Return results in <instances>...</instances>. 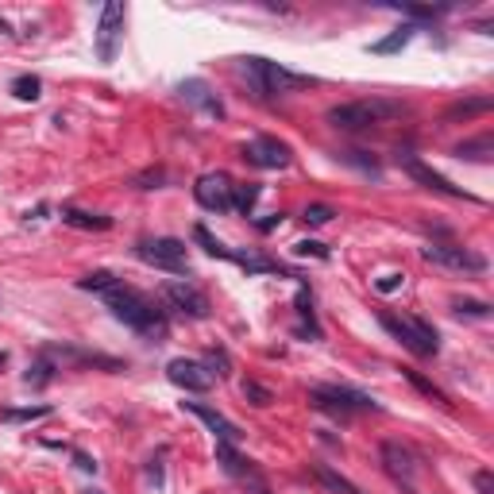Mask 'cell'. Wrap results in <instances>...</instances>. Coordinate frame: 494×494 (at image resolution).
I'll use <instances>...</instances> for the list:
<instances>
[{
  "label": "cell",
  "mask_w": 494,
  "mask_h": 494,
  "mask_svg": "<svg viewBox=\"0 0 494 494\" xmlns=\"http://www.w3.org/2000/svg\"><path fill=\"white\" fill-rule=\"evenodd\" d=\"M101 298H104V306L112 309V317H116L120 325L135 328L139 336H155V340H162V336L170 332L167 313L155 306V301L147 298V294H139L135 286H124V282H116L112 290H104Z\"/></svg>",
  "instance_id": "6da1fadb"
},
{
  "label": "cell",
  "mask_w": 494,
  "mask_h": 494,
  "mask_svg": "<svg viewBox=\"0 0 494 494\" xmlns=\"http://www.w3.org/2000/svg\"><path fill=\"white\" fill-rule=\"evenodd\" d=\"M236 70H240V78L247 81V89H251L255 97H263V101H270V97H290V93H301V89L317 85V78L294 73V70H286V66L263 59V54H247V59L236 62Z\"/></svg>",
  "instance_id": "7a4b0ae2"
},
{
  "label": "cell",
  "mask_w": 494,
  "mask_h": 494,
  "mask_svg": "<svg viewBox=\"0 0 494 494\" xmlns=\"http://www.w3.org/2000/svg\"><path fill=\"white\" fill-rule=\"evenodd\" d=\"M398 116H406V104L390 101V97H367V101H351V104H332L325 112V120L340 131H367L375 124L398 120Z\"/></svg>",
  "instance_id": "3957f363"
},
{
  "label": "cell",
  "mask_w": 494,
  "mask_h": 494,
  "mask_svg": "<svg viewBox=\"0 0 494 494\" xmlns=\"http://www.w3.org/2000/svg\"><path fill=\"white\" fill-rule=\"evenodd\" d=\"M378 325H382L386 332L402 344V348H409L414 356H421V359H429V356L440 351V336H436V328L429 325V320H421V317H394V313H378Z\"/></svg>",
  "instance_id": "277c9868"
},
{
  "label": "cell",
  "mask_w": 494,
  "mask_h": 494,
  "mask_svg": "<svg viewBox=\"0 0 494 494\" xmlns=\"http://www.w3.org/2000/svg\"><path fill=\"white\" fill-rule=\"evenodd\" d=\"M309 406L325 409V414L348 421V414H375L378 402L363 390H351V386H313L309 390Z\"/></svg>",
  "instance_id": "5b68a950"
},
{
  "label": "cell",
  "mask_w": 494,
  "mask_h": 494,
  "mask_svg": "<svg viewBox=\"0 0 494 494\" xmlns=\"http://www.w3.org/2000/svg\"><path fill=\"white\" fill-rule=\"evenodd\" d=\"M135 255L147 263V267L170 270V275H186L189 278V263H186V243L174 240V236H159V240H139Z\"/></svg>",
  "instance_id": "8992f818"
},
{
  "label": "cell",
  "mask_w": 494,
  "mask_h": 494,
  "mask_svg": "<svg viewBox=\"0 0 494 494\" xmlns=\"http://www.w3.org/2000/svg\"><path fill=\"white\" fill-rule=\"evenodd\" d=\"M124 20H128V8L120 0H109L101 8V20H97V59L101 62H116L120 39H124Z\"/></svg>",
  "instance_id": "52a82bcc"
},
{
  "label": "cell",
  "mask_w": 494,
  "mask_h": 494,
  "mask_svg": "<svg viewBox=\"0 0 494 494\" xmlns=\"http://www.w3.org/2000/svg\"><path fill=\"white\" fill-rule=\"evenodd\" d=\"M162 301H167L170 309H178L182 317H189V320H205L212 313V306H209V298H205L201 290H197L193 282H162Z\"/></svg>",
  "instance_id": "ba28073f"
},
{
  "label": "cell",
  "mask_w": 494,
  "mask_h": 494,
  "mask_svg": "<svg viewBox=\"0 0 494 494\" xmlns=\"http://www.w3.org/2000/svg\"><path fill=\"white\" fill-rule=\"evenodd\" d=\"M240 159H247L259 170H286L290 167V147L278 143V139H270V135H255L251 143L240 147Z\"/></svg>",
  "instance_id": "9c48e42d"
},
{
  "label": "cell",
  "mask_w": 494,
  "mask_h": 494,
  "mask_svg": "<svg viewBox=\"0 0 494 494\" xmlns=\"http://www.w3.org/2000/svg\"><path fill=\"white\" fill-rule=\"evenodd\" d=\"M398 167L406 170L409 178H417V182H421V186H429V189H436V193H444V197H456V201H479V197H475V193H467V189L452 186V182H448V178H444V174H436L433 167H425L421 159H414V155H406V151L398 155Z\"/></svg>",
  "instance_id": "30bf717a"
},
{
  "label": "cell",
  "mask_w": 494,
  "mask_h": 494,
  "mask_svg": "<svg viewBox=\"0 0 494 494\" xmlns=\"http://www.w3.org/2000/svg\"><path fill=\"white\" fill-rule=\"evenodd\" d=\"M421 259L425 263H436V267H452V270H471V275L487 270V259H483V255L467 251V247H452V243H429V247H421Z\"/></svg>",
  "instance_id": "8fae6325"
},
{
  "label": "cell",
  "mask_w": 494,
  "mask_h": 494,
  "mask_svg": "<svg viewBox=\"0 0 494 494\" xmlns=\"http://www.w3.org/2000/svg\"><path fill=\"white\" fill-rule=\"evenodd\" d=\"M193 197H197V205L201 209H209V212H228L232 209V178L228 174H201L193 182Z\"/></svg>",
  "instance_id": "7c38bea8"
},
{
  "label": "cell",
  "mask_w": 494,
  "mask_h": 494,
  "mask_svg": "<svg viewBox=\"0 0 494 494\" xmlns=\"http://www.w3.org/2000/svg\"><path fill=\"white\" fill-rule=\"evenodd\" d=\"M167 378L186 394H205L212 386V375L205 370L197 359H170L167 363Z\"/></svg>",
  "instance_id": "4fadbf2b"
},
{
  "label": "cell",
  "mask_w": 494,
  "mask_h": 494,
  "mask_svg": "<svg viewBox=\"0 0 494 494\" xmlns=\"http://www.w3.org/2000/svg\"><path fill=\"white\" fill-rule=\"evenodd\" d=\"M178 97H182L186 104H193V109H201L205 116L224 120V104H220V97L209 89V81H201V78H186V81H178Z\"/></svg>",
  "instance_id": "5bb4252c"
},
{
  "label": "cell",
  "mask_w": 494,
  "mask_h": 494,
  "mask_svg": "<svg viewBox=\"0 0 494 494\" xmlns=\"http://www.w3.org/2000/svg\"><path fill=\"white\" fill-rule=\"evenodd\" d=\"M182 409H186V414H193V417H201V421H205V429L217 436V440H224V444H236V440L243 436L232 421H228L224 414H220V409L205 406V402H182Z\"/></svg>",
  "instance_id": "9a60e30c"
},
{
  "label": "cell",
  "mask_w": 494,
  "mask_h": 494,
  "mask_svg": "<svg viewBox=\"0 0 494 494\" xmlns=\"http://www.w3.org/2000/svg\"><path fill=\"white\" fill-rule=\"evenodd\" d=\"M382 464H386V471L394 475V479H402L409 487L414 483V475H417V464H414V452L406 448L402 440H382Z\"/></svg>",
  "instance_id": "2e32d148"
},
{
  "label": "cell",
  "mask_w": 494,
  "mask_h": 494,
  "mask_svg": "<svg viewBox=\"0 0 494 494\" xmlns=\"http://www.w3.org/2000/svg\"><path fill=\"white\" fill-rule=\"evenodd\" d=\"M232 263H240L247 275H282V278H298L301 282V275L294 267H286V263H278V259H267V255H259V251H232Z\"/></svg>",
  "instance_id": "e0dca14e"
},
{
  "label": "cell",
  "mask_w": 494,
  "mask_h": 494,
  "mask_svg": "<svg viewBox=\"0 0 494 494\" xmlns=\"http://www.w3.org/2000/svg\"><path fill=\"white\" fill-rule=\"evenodd\" d=\"M217 464L224 467L232 479H255L259 483V475H255V467H251V459H243L240 452H236V444H224V440H217Z\"/></svg>",
  "instance_id": "ac0fdd59"
},
{
  "label": "cell",
  "mask_w": 494,
  "mask_h": 494,
  "mask_svg": "<svg viewBox=\"0 0 494 494\" xmlns=\"http://www.w3.org/2000/svg\"><path fill=\"white\" fill-rule=\"evenodd\" d=\"M43 356H62V359H70V363H78V367H104V370H124L120 359H112V356H97V351H78V348H47Z\"/></svg>",
  "instance_id": "d6986e66"
},
{
  "label": "cell",
  "mask_w": 494,
  "mask_h": 494,
  "mask_svg": "<svg viewBox=\"0 0 494 494\" xmlns=\"http://www.w3.org/2000/svg\"><path fill=\"white\" fill-rule=\"evenodd\" d=\"M62 224L81 228V232H109L112 217H101V212H85V209H62Z\"/></svg>",
  "instance_id": "ffe728a7"
},
{
  "label": "cell",
  "mask_w": 494,
  "mask_h": 494,
  "mask_svg": "<svg viewBox=\"0 0 494 494\" xmlns=\"http://www.w3.org/2000/svg\"><path fill=\"white\" fill-rule=\"evenodd\" d=\"M313 475H317V483H320L328 494H363L356 483L344 479V475L336 471V467H328V464H313Z\"/></svg>",
  "instance_id": "44dd1931"
},
{
  "label": "cell",
  "mask_w": 494,
  "mask_h": 494,
  "mask_svg": "<svg viewBox=\"0 0 494 494\" xmlns=\"http://www.w3.org/2000/svg\"><path fill=\"white\" fill-rule=\"evenodd\" d=\"M417 35V28L414 23H406V28H398V31H390L386 39H378V43H370V54H398L402 47H409V39Z\"/></svg>",
  "instance_id": "7402d4cb"
},
{
  "label": "cell",
  "mask_w": 494,
  "mask_h": 494,
  "mask_svg": "<svg viewBox=\"0 0 494 494\" xmlns=\"http://www.w3.org/2000/svg\"><path fill=\"white\" fill-rule=\"evenodd\" d=\"M336 159L348 162V167H356V170H363L367 178H382V167H378V159L370 151H356V147H351V151H340Z\"/></svg>",
  "instance_id": "603a6c76"
},
{
  "label": "cell",
  "mask_w": 494,
  "mask_h": 494,
  "mask_svg": "<svg viewBox=\"0 0 494 494\" xmlns=\"http://www.w3.org/2000/svg\"><path fill=\"white\" fill-rule=\"evenodd\" d=\"M494 101L490 97H471V101H459L444 112V120H467V116H479V112H490Z\"/></svg>",
  "instance_id": "cb8c5ba5"
},
{
  "label": "cell",
  "mask_w": 494,
  "mask_h": 494,
  "mask_svg": "<svg viewBox=\"0 0 494 494\" xmlns=\"http://www.w3.org/2000/svg\"><path fill=\"white\" fill-rule=\"evenodd\" d=\"M294 309H298V317H301V325H309V336L313 340H320V328H317V313H313V294L301 286L298 290V298H294Z\"/></svg>",
  "instance_id": "d4e9b609"
},
{
  "label": "cell",
  "mask_w": 494,
  "mask_h": 494,
  "mask_svg": "<svg viewBox=\"0 0 494 494\" xmlns=\"http://www.w3.org/2000/svg\"><path fill=\"white\" fill-rule=\"evenodd\" d=\"M490 151H494V139L490 135H479V139H471V143H459L456 147L459 159H471V162H487Z\"/></svg>",
  "instance_id": "484cf974"
},
{
  "label": "cell",
  "mask_w": 494,
  "mask_h": 494,
  "mask_svg": "<svg viewBox=\"0 0 494 494\" xmlns=\"http://www.w3.org/2000/svg\"><path fill=\"white\" fill-rule=\"evenodd\" d=\"M255 201H259V186H255V182L232 186V209H236V212H243V217H251Z\"/></svg>",
  "instance_id": "4316f807"
},
{
  "label": "cell",
  "mask_w": 494,
  "mask_h": 494,
  "mask_svg": "<svg viewBox=\"0 0 494 494\" xmlns=\"http://www.w3.org/2000/svg\"><path fill=\"white\" fill-rule=\"evenodd\" d=\"M240 394H243L247 402H251L255 409H267L270 402H275V390H270V386H263V382H255V378H243Z\"/></svg>",
  "instance_id": "83f0119b"
},
{
  "label": "cell",
  "mask_w": 494,
  "mask_h": 494,
  "mask_svg": "<svg viewBox=\"0 0 494 494\" xmlns=\"http://www.w3.org/2000/svg\"><path fill=\"white\" fill-rule=\"evenodd\" d=\"M193 240L201 243L205 251L212 255V259H232V247H224V243H220V240H217V236H212L205 224H197V228H193Z\"/></svg>",
  "instance_id": "f1b7e54d"
},
{
  "label": "cell",
  "mask_w": 494,
  "mask_h": 494,
  "mask_svg": "<svg viewBox=\"0 0 494 494\" xmlns=\"http://www.w3.org/2000/svg\"><path fill=\"white\" fill-rule=\"evenodd\" d=\"M120 278L116 275H109V270H93V275H85V278H78V290H89V294H104V290H112Z\"/></svg>",
  "instance_id": "f546056e"
},
{
  "label": "cell",
  "mask_w": 494,
  "mask_h": 494,
  "mask_svg": "<svg viewBox=\"0 0 494 494\" xmlns=\"http://www.w3.org/2000/svg\"><path fill=\"white\" fill-rule=\"evenodd\" d=\"M39 89H43V81H39L35 73H23V78L12 81V97H16V101H39Z\"/></svg>",
  "instance_id": "4dcf8cb0"
},
{
  "label": "cell",
  "mask_w": 494,
  "mask_h": 494,
  "mask_svg": "<svg viewBox=\"0 0 494 494\" xmlns=\"http://www.w3.org/2000/svg\"><path fill=\"white\" fill-rule=\"evenodd\" d=\"M402 375H406V378H409V382H414V386H417V390H421V394H425V398H433V402H448V394H444V390H440V386H433V382H429V378H425V375H421V370H414V367H402Z\"/></svg>",
  "instance_id": "1f68e13d"
},
{
  "label": "cell",
  "mask_w": 494,
  "mask_h": 494,
  "mask_svg": "<svg viewBox=\"0 0 494 494\" xmlns=\"http://www.w3.org/2000/svg\"><path fill=\"white\" fill-rule=\"evenodd\" d=\"M201 367L209 370V375H220V378L232 375V359H228V351H224V348H212L209 356L201 359Z\"/></svg>",
  "instance_id": "d6a6232c"
},
{
  "label": "cell",
  "mask_w": 494,
  "mask_h": 494,
  "mask_svg": "<svg viewBox=\"0 0 494 494\" xmlns=\"http://www.w3.org/2000/svg\"><path fill=\"white\" fill-rule=\"evenodd\" d=\"M54 370H59V367H54L51 363V359H39V363L35 367H28V375H23V382H28V386H35V390H39V386H47V382H51V378H54Z\"/></svg>",
  "instance_id": "836d02e7"
},
{
  "label": "cell",
  "mask_w": 494,
  "mask_h": 494,
  "mask_svg": "<svg viewBox=\"0 0 494 494\" xmlns=\"http://www.w3.org/2000/svg\"><path fill=\"white\" fill-rule=\"evenodd\" d=\"M51 417V406H28V409H0V421H39Z\"/></svg>",
  "instance_id": "e575fe53"
},
{
  "label": "cell",
  "mask_w": 494,
  "mask_h": 494,
  "mask_svg": "<svg viewBox=\"0 0 494 494\" xmlns=\"http://www.w3.org/2000/svg\"><path fill=\"white\" fill-rule=\"evenodd\" d=\"M452 309H456L459 317H475V320H487L490 317L487 301H471V298H456V301H452Z\"/></svg>",
  "instance_id": "d590c367"
},
{
  "label": "cell",
  "mask_w": 494,
  "mask_h": 494,
  "mask_svg": "<svg viewBox=\"0 0 494 494\" xmlns=\"http://www.w3.org/2000/svg\"><path fill=\"white\" fill-rule=\"evenodd\" d=\"M332 217H336V209H332V205H306V212H301V220H306L309 228H320V224H328Z\"/></svg>",
  "instance_id": "8d00e7d4"
},
{
  "label": "cell",
  "mask_w": 494,
  "mask_h": 494,
  "mask_svg": "<svg viewBox=\"0 0 494 494\" xmlns=\"http://www.w3.org/2000/svg\"><path fill=\"white\" fill-rule=\"evenodd\" d=\"M294 255H298V259H320V263H325L332 251H328L325 243H317V240H298V243H294Z\"/></svg>",
  "instance_id": "74e56055"
},
{
  "label": "cell",
  "mask_w": 494,
  "mask_h": 494,
  "mask_svg": "<svg viewBox=\"0 0 494 494\" xmlns=\"http://www.w3.org/2000/svg\"><path fill=\"white\" fill-rule=\"evenodd\" d=\"M398 12L414 16V20H436V16H444L448 8H425V4H394Z\"/></svg>",
  "instance_id": "f35d334b"
},
{
  "label": "cell",
  "mask_w": 494,
  "mask_h": 494,
  "mask_svg": "<svg viewBox=\"0 0 494 494\" xmlns=\"http://www.w3.org/2000/svg\"><path fill=\"white\" fill-rule=\"evenodd\" d=\"M402 282H406V275H398V270H394V275H382L375 282V290L378 294H394V290H402Z\"/></svg>",
  "instance_id": "ab89813d"
},
{
  "label": "cell",
  "mask_w": 494,
  "mask_h": 494,
  "mask_svg": "<svg viewBox=\"0 0 494 494\" xmlns=\"http://www.w3.org/2000/svg\"><path fill=\"white\" fill-rule=\"evenodd\" d=\"M475 490H479V494H494V471H487V467L475 471Z\"/></svg>",
  "instance_id": "60d3db41"
},
{
  "label": "cell",
  "mask_w": 494,
  "mask_h": 494,
  "mask_svg": "<svg viewBox=\"0 0 494 494\" xmlns=\"http://www.w3.org/2000/svg\"><path fill=\"white\" fill-rule=\"evenodd\" d=\"M159 182H167V174H162V170H147V174H139V178H135V186H139V189H155Z\"/></svg>",
  "instance_id": "b9f144b4"
},
{
  "label": "cell",
  "mask_w": 494,
  "mask_h": 494,
  "mask_svg": "<svg viewBox=\"0 0 494 494\" xmlns=\"http://www.w3.org/2000/svg\"><path fill=\"white\" fill-rule=\"evenodd\" d=\"M73 467H78V471H85V475H93V471H97V459H93V456H85V452H78V448H73Z\"/></svg>",
  "instance_id": "7bdbcfd3"
},
{
  "label": "cell",
  "mask_w": 494,
  "mask_h": 494,
  "mask_svg": "<svg viewBox=\"0 0 494 494\" xmlns=\"http://www.w3.org/2000/svg\"><path fill=\"white\" fill-rule=\"evenodd\" d=\"M278 224H282V212H270V217L259 220V232H275Z\"/></svg>",
  "instance_id": "ee69618b"
},
{
  "label": "cell",
  "mask_w": 494,
  "mask_h": 494,
  "mask_svg": "<svg viewBox=\"0 0 494 494\" xmlns=\"http://www.w3.org/2000/svg\"><path fill=\"white\" fill-rule=\"evenodd\" d=\"M147 475H151V483H155V487H162V467H159V459H151V467H147Z\"/></svg>",
  "instance_id": "f6af8a7d"
},
{
  "label": "cell",
  "mask_w": 494,
  "mask_h": 494,
  "mask_svg": "<svg viewBox=\"0 0 494 494\" xmlns=\"http://www.w3.org/2000/svg\"><path fill=\"white\" fill-rule=\"evenodd\" d=\"M81 494H104L101 487H85V490H81Z\"/></svg>",
  "instance_id": "bcb514c9"
},
{
  "label": "cell",
  "mask_w": 494,
  "mask_h": 494,
  "mask_svg": "<svg viewBox=\"0 0 494 494\" xmlns=\"http://www.w3.org/2000/svg\"><path fill=\"white\" fill-rule=\"evenodd\" d=\"M4 363H8V356H4V351H0V367H4Z\"/></svg>",
  "instance_id": "7dc6e473"
},
{
  "label": "cell",
  "mask_w": 494,
  "mask_h": 494,
  "mask_svg": "<svg viewBox=\"0 0 494 494\" xmlns=\"http://www.w3.org/2000/svg\"><path fill=\"white\" fill-rule=\"evenodd\" d=\"M255 494H267V490H263V487H259V490H255Z\"/></svg>",
  "instance_id": "c3c4849f"
}]
</instances>
